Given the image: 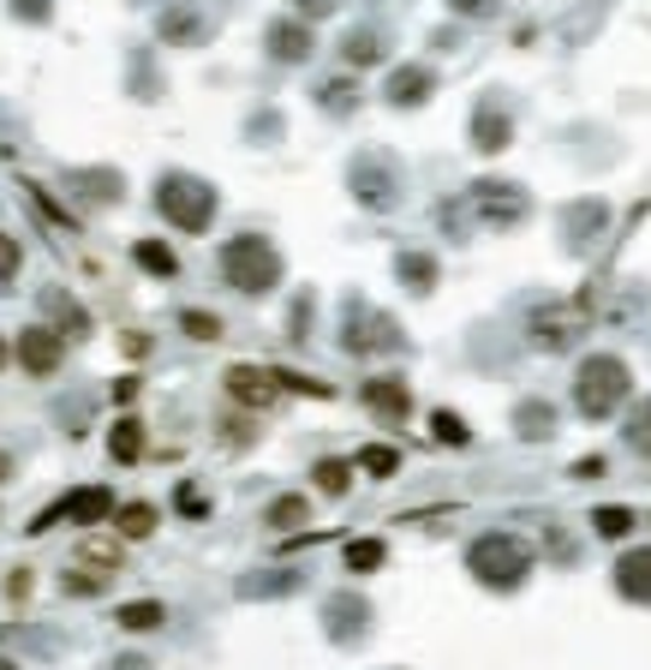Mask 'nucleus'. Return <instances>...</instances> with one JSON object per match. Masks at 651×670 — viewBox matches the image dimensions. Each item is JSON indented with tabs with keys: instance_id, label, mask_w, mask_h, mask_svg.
<instances>
[{
	"instance_id": "nucleus-11",
	"label": "nucleus",
	"mask_w": 651,
	"mask_h": 670,
	"mask_svg": "<svg viewBox=\"0 0 651 670\" xmlns=\"http://www.w3.org/2000/svg\"><path fill=\"white\" fill-rule=\"evenodd\" d=\"M365 408H371L377 420L401 425L406 413H413V389H406L401 377H371V384H365Z\"/></svg>"
},
{
	"instance_id": "nucleus-3",
	"label": "nucleus",
	"mask_w": 651,
	"mask_h": 670,
	"mask_svg": "<svg viewBox=\"0 0 651 670\" xmlns=\"http://www.w3.org/2000/svg\"><path fill=\"white\" fill-rule=\"evenodd\" d=\"M222 275L239 294H270V287H281V251L263 234H239L222 246Z\"/></svg>"
},
{
	"instance_id": "nucleus-34",
	"label": "nucleus",
	"mask_w": 651,
	"mask_h": 670,
	"mask_svg": "<svg viewBox=\"0 0 651 670\" xmlns=\"http://www.w3.org/2000/svg\"><path fill=\"white\" fill-rule=\"evenodd\" d=\"M102 587H108V575H96V568H72L67 575V592H79V599H91Z\"/></svg>"
},
{
	"instance_id": "nucleus-5",
	"label": "nucleus",
	"mask_w": 651,
	"mask_h": 670,
	"mask_svg": "<svg viewBox=\"0 0 651 670\" xmlns=\"http://www.w3.org/2000/svg\"><path fill=\"white\" fill-rule=\"evenodd\" d=\"M114 515V491L108 485H84V491H72L60 509H48V515H36V527L31 533H48L55 521H79V527H102Z\"/></svg>"
},
{
	"instance_id": "nucleus-44",
	"label": "nucleus",
	"mask_w": 651,
	"mask_h": 670,
	"mask_svg": "<svg viewBox=\"0 0 651 670\" xmlns=\"http://www.w3.org/2000/svg\"><path fill=\"white\" fill-rule=\"evenodd\" d=\"M0 670H19V665H12V659H0Z\"/></svg>"
},
{
	"instance_id": "nucleus-13",
	"label": "nucleus",
	"mask_w": 651,
	"mask_h": 670,
	"mask_svg": "<svg viewBox=\"0 0 651 670\" xmlns=\"http://www.w3.org/2000/svg\"><path fill=\"white\" fill-rule=\"evenodd\" d=\"M616 592L628 604H651V545L628 551V557L616 563Z\"/></svg>"
},
{
	"instance_id": "nucleus-15",
	"label": "nucleus",
	"mask_w": 651,
	"mask_h": 670,
	"mask_svg": "<svg viewBox=\"0 0 651 670\" xmlns=\"http://www.w3.org/2000/svg\"><path fill=\"white\" fill-rule=\"evenodd\" d=\"M508 138H514V120H508L496 103H484L478 114H472V144H478V150H490V156H496V150H508Z\"/></svg>"
},
{
	"instance_id": "nucleus-18",
	"label": "nucleus",
	"mask_w": 651,
	"mask_h": 670,
	"mask_svg": "<svg viewBox=\"0 0 651 670\" xmlns=\"http://www.w3.org/2000/svg\"><path fill=\"white\" fill-rule=\"evenodd\" d=\"M114 623H120L126 635H150V628L168 623V611H162L156 599H132V604H120V616H114Z\"/></svg>"
},
{
	"instance_id": "nucleus-10",
	"label": "nucleus",
	"mask_w": 651,
	"mask_h": 670,
	"mask_svg": "<svg viewBox=\"0 0 651 670\" xmlns=\"http://www.w3.org/2000/svg\"><path fill=\"white\" fill-rule=\"evenodd\" d=\"M263 43H270V55H275V60H287V67H299V60H311L317 36H311V24H305V19H275Z\"/></svg>"
},
{
	"instance_id": "nucleus-33",
	"label": "nucleus",
	"mask_w": 651,
	"mask_h": 670,
	"mask_svg": "<svg viewBox=\"0 0 651 670\" xmlns=\"http://www.w3.org/2000/svg\"><path fill=\"white\" fill-rule=\"evenodd\" d=\"M48 312H60V324H67V336H84V330H91V318H84V312L72 306V299H60V294H48Z\"/></svg>"
},
{
	"instance_id": "nucleus-26",
	"label": "nucleus",
	"mask_w": 651,
	"mask_h": 670,
	"mask_svg": "<svg viewBox=\"0 0 651 670\" xmlns=\"http://www.w3.org/2000/svg\"><path fill=\"white\" fill-rule=\"evenodd\" d=\"M514 425H520V437H551L556 432V408L551 401H526V408L514 413Z\"/></svg>"
},
{
	"instance_id": "nucleus-28",
	"label": "nucleus",
	"mask_w": 651,
	"mask_h": 670,
	"mask_svg": "<svg viewBox=\"0 0 651 670\" xmlns=\"http://www.w3.org/2000/svg\"><path fill=\"white\" fill-rule=\"evenodd\" d=\"M592 533H597V539H628V533H634V509H622V503L597 509V515H592Z\"/></svg>"
},
{
	"instance_id": "nucleus-19",
	"label": "nucleus",
	"mask_w": 651,
	"mask_h": 670,
	"mask_svg": "<svg viewBox=\"0 0 651 670\" xmlns=\"http://www.w3.org/2000/svg\"><path fill=\"white\" fill-rule=\"evenodd\" d=\"M156 503H126V509H114V527H120V539H150L156 533Z\"/></svg>"
},
{
	"instance_id": "nucleus-30",
	"label": "nucleus",
	"mask_w": 651,
	"mask_h": 670,
	"mask_svg": "<svg viewBox=\"0 0 651 670\" xmlns=\"http://www.w3.org/2000/svg\"><path fill=\"white\" fill-rule=\"evenodd\" d=\"M430 432H437V444H454V449H466V444H472L466 420H461V413H449V408L430 413Z\"/></svg>"
},
{
	"instance_id": "nucleus-23",
	"label": "nucleus",
	"mask_w": 651,
	"mask_h": 670,
	"mask_svg": "<svg viewBox=\"0 0 651 670\" xmlns=\"http://www.w3.org/2000/svg\"><path fill=\"white\" fill-rule=\"evenodd\" d=\"M132 258H138V270H150V275H174V270H180L174 246H162V239H138Z\"/></svg>"
},
{
	"instance_id": "nucleus-22",
	"label": "nucleus",
	"mask_w": 651,
	"mask_h": 670,
	"mask_svg": "<svg viewBox=\"0 0 651 670\" xmlns=\"http://www.w3.org/2000/svg\"><path fill=\"white\" fill-rule=\"evenodd\" d=\"M401 282H413V294H430L437 287V258H425V251H401Z\"/></svg>"
},
{
	"instance_id": "nucleus-27",
	"label": "nucleus",
	"mask_w": 651,
	"mask_h": 670,
	"mask_svg": "<svg viewBox=\"0 0 651 670\" xmlns=\"http://www.w3.org/2000/svg\"><path fill=\"white\" fill-rule=\"evenodd\" d=\"M389 563V545H382V539H353L347 545V568L353 575H371V568H382Z\"/></svg>"
},
{
	"instance_id": "nucleus-14",
	"label": "nucleus",
	"mask_w": 651,
	"mask_h": 670,
	"mask_svg": "<svg viewBox=\"0 0 651 670\" xmlns=\"http://www.w3.org/2000/svg\"><path fill=\"white\" fill-rule=\"evenodd\" d=\"M430 91H437V72H430V67H394L389 72V91H382V96H389L394 108H418Z\"/></svg>"
},
{
	"instance_id": "nucleus-17",
	"label": "nucleus",
	"mask_w": 651,
	"mask_h": 670,
	"mask_svg": "<svg viewBox=\"0 0 651 670\" xmlns=\"http://www.w3.org/2000/svg\"><path fill=\"white\" fill-rule=\"evenodd\" d=\"M329 635H335V640H353V635H365V616H371V611H365V599H353V592H341V599H329Z\"/></svg>"
},
{
	"instance_id": "nucleus-38",
	"label": "nucleus",
	"mask_w": 651,
	"mask_h": 670,
	"mask_svg": "<svg viewBox=\"0 0 651 670\" xmlns=\"http://www.w3.org/2000/svg\"><path fill=\"white\" fill-rule=\"evenodd\" d=\"M323 108H353V84H347V79L323 84Z\"/></svg>"
},
{
	"instance_id": "nucleus-29",
	"label": "nucleus",
	"mask_w": 651,
	"mask_h": 670,
	"mask_svg": "<svg viewBox=\"0 0 651 670\" xmlns=\"http://www.w3.org/2000/svg\"><path fill=\"white\" fill-rule=\"evenodd\" d=\"M263 521H270V527H305V521H311V503H305V497H275Z\"/></svg>"
},
{
	"instance_id": "nucleus-37",
	"label": "nucleus",
	"mask_w": 651,
	"mask_h": 670,
	"mask_svg": "<svg viewBox=\"0 0 651 670\" xmlns=\"http://www.w3.org/2000/svg\"><path fill=\"white\" fill-rule=\"evenodd\" d=\"M449 12H461V19H496L502 0H449Z\"/></svg>"
},
{
	"instance_id": "nucleus-9",
	"label": "nucleus",
	"mask_w": 651,
	"mask_h": 670,
	"mask_svg": "<svg viewBox=\"0 0 651 670\" xmlns=\"http://www.w3.org/2000/svg\"><path fill=\"white\" fill-rule=\"evenodd\" d=\"M227 396L239 408H270L281 389H275V372H263V365H227Z\"/></svg>"
},
{
	"instance_id": "nucleus-6",
	"label": "nucleus",
	"mask_w": 651,
	"mask_h": 670,
	"mask_svg": "<svg viewBox=\"0 0 651 670\" xmlns=\"http://www.w3.org/2000/svg\"><path fill=\"white\" fill-rule=\"evenodd\" d=\"M472 210H478L484 227H514L520 216H526V192L508 180H478L472 186Z\"/></svg>"
},
{
	"instance_id": "nucleus-24",
	"label": "nucleus",
	"mask_w": 651,
	"mask_h": 670,
	"mask_svg": "<svg viewBox=\"0 0 651 670\" xmlns=\"http://www.w3.org/2000/svg\"><path fill=\"white\" fill-rule=\"evenodd\" d=\"M341 60H347V67H377V60H382V36L377 31H353L347 43H341Z\"/></svg>"
},
{
	"instance_id": "nucleus-1",
	"label": "nucleus",
	"mask_w": 651,
	"mask_h": 670,
	"mask_svg": "<svg viewBox=\"0 0 651 670\" xmlns=\"http://www.w3.org/2000/svg\"><path fill=\"white\" fill-rule=\"evenodd\" d=\"M466 568L478 575V587H490V592H514L520 580L532 575V545H526L520 533H484V539H472Z\"/></svg>"
},
{
	"instance_id": "nucleus-7",
	"label": "nucleus",
	"mask_w": 651,
	"mask_h": 670,
	"mask_svg": "<svg viewBox=\"0 0 651 670\" xmlns=\"http://www.w3.org/2000/svg\"><path fill=\"white\" fill-rule=\"evenodd\" d=\"M60 360H67V336L48 330V324H31V330L19 336V365L31 377H55Z\"/></svg>"
},
{
	"instance_id": "nucleus-31",
	"label": "nucleus",
	"mask_w": 651,
	"mask_h": 670,
	"mask_svg": "<svg viewBox=\"0 0 651 670\" xmlns=\"http://www.w3.org/2000/svg\"><path fill=\"white\" fill-rule=\"evenodd\" d=\"M180 330L191 341H222V318L215 312H180Z\"/></svg>"
},
{
	"instance_id": "nucleus-25",
	"label": "nucleus",
	"mask_w": 651,
	"mask_h": 670,
	"mask_svg": "<svg viewBox=\"0 0 651 670\" xmlns=\"http://www.w3.org/2000/svg\"><path fill=\"white\" fill-rule=\"evenodd\" d=\"M317 491H323V497H347V485H353V461H335V455H329V461H317Z\"/></svg>"
},
{
	"instance_id": "nucleus-39",
	"label": "nucleus",
	"mask_w": 651,
	"mask_h": 670,
	"mask_svg": "<svg viewBox=\"0 0 651 670\" xmlns=\"http://www.w3.org/2000/svg\"><path fill=\"white\" fill-rule=\"evenodd\" d=\"M180 509L186 515H210V497H203V491H191V485H180Z\"/></svg>"
},
{
	"instance_id": "nucleus-45",
	"label": "nucleus",
	"mask_w": 651,
	"mask_h": 670,
	"mask_svg": "<svg viewBox=\"0 0 651 670\" xmlns=\"http://www.w3.org/2000/svg\"><path fill=\"white\" fill-rule=\"evenodd\" d=\"M0 365H7V341H0Z\"/></svg>"
},
{
	"instance_id": "nucleus-21",
	"label": "nucleus",
	"mask_w": 651,
	"mask_h": 670,
	"mask_svg": "<svg viewBox=\"0 0 651 670\" xmlns=\"http://www.w3.org/2000/svg\"><path fill=\"white\" fill-rule=\"evenodd\" d=\"M108 455H114V461H138V455H144V425H138V420H114Z\"/></svg>"
},
{
	"instance_id": "nucleus-2",
	"label": "nucleus",
	"mask_w": 651,
	"mask_h": 670,
	"mask_svg": "<svg viewBox=\"0 0 651 670\" xmlns=\"http://www.w3.org/2000/svg\"><path fill=\"white\" fill-rule=\"evenodd\" d=\"M628 389H634L628 360H616V353H592V360L580 365V377H573V408H580L585 420H609V413L628 401Z\"/></svg>"
},
{
	"instance_id": "nucleus-36",
	"label": "nucleus",
	"mask_w": 651,
	"mask_h": 670,
	"mask_svg": "<svg viewBox=\"0 0 651 670\" xmlns=\"http://www.w3.org/2000/svg\"><path fill=\"white\" fill-rule=\"evenodd\" d=\"M19 263H24V246L12 234H0V282H12V275H19Z\"/></svg>"
},
{
	"instance_id": "nucleus-32",
	"label": "nucleus",
	"mask_w": 651,
	"mask_h": 670,
	"mask_svg": "<svg viewBox=\"0 0 651 670\" xmlns=\"http://www.w3.org/2000/svg\"><path fill=\"white\" fill-rule=\"evenodd\" d=\"M359 467H365V473H377V479H389L394 467H401V455H394L389 444H371V449H359Z\"/></svg>"
},
{
	"instance_id": "nucleus-40",
	"label": "nucleus",
	"mask_w": 651,
	"mask_h": 670,
	"mask_svg": "<svg viewBox=\"0 0 651 670\" xmlns=\"http://www.w3.org/2000/svg\"><path fill=\"white\" fill-rule=\"evenodd\" d=\"M12 12H19V19H31V24H43L48 19V0H12Z\"/></svg>"
},
{
	"instance_id": "nucleus-43",
	"label": "nucleus",
	"mask_w": 651,
	"mask_h": 670,
	"mask_svg": "<svg viewBox=\"0 0 651 670\" xmlns=\"http://www.w3.org/2000/svg\"><path fill=\"white\" fill-rule=\"evenodd\" d=\"M7 479H12V455L0 449V485H7Z\"/></svg>"
},
{
	"instance_id": "nucleus-12",
	"label": "nucleus",
	"mask_w": 651,
	"mask_h": 670,
	"mask_svg": "<svg viewBox=\"0 0 651 670\" xmlns=\"http://www.w3.org/2000/svg\"><path fill=\"white\" fill-rule=\"evenodd\" d=\"M580 324H585V306H556V312H538V318H532V341H538V348H568L573 336H580Z\"/></svg>"
},
{
	"instance_id": "nucleus-42",
	"label": "nucleus",
	"mask_w": 651,
	"mask_h": 670,
	"mask_svg": "<svg viewBox=\"0 0 651 670\" xmlns=\"http://www.w3.org/2000/svg\"><path fill=\"white\" fill-rule=\"evenodd\" d=\"M573 473H580V479H604V455H585V461L573 467Z\"/></svg>"
},
{
	"instance_id": "nucleus-16",
	"label": "nucleus",
	"mask_w": 651,
	"mask_h": 670,
	"mask_svg": "<svg viewBox=\"0 0 651 670\" xmlns=\"http://www.w3.org/2000/svg\"><path fill=\"white\" fill-rule=\"evenodd\" d=\"M353 192H359L371 210H389L394 204V174L377 168V162H359V168H353Z\"/></svg>"
},
{
	"instance_id": "nucleus-35",
	"label": "nucleus",
	"mask_w": 651,
	"mask_h": 670,
	"mask_svg": "<svg viewBox=\"0 0 651 670\" xmlns=\"http://www.w3.org/2000/svg\"><path fill=\"white\" fill-rule=\"evenodd\" d=\"M628 444L651 455V401H646V408H634V420H628Z\"/></svg>"
},
{
	"instance_id": "nucleus-20",
	"label": "nucleus",
	"mask_w": 651,
	"mask_h": 670,
	"mask_svg": "<svg viewBox=\"0 0 651 670\" xmlns=\"http://www.w3.org/2000/svg\"><path fill=\"white\" fill-rule=\"evenodd\" d=\"M203 36V19L191 7H168L162 12V43H198Z\"/></svg>"
},
{
	"instance_id": "nucleus-8",
	"label": "nucleus",
	"mask_w": 651,
	"mask_h": 670,
	"mask_svg": "<svg viewBox=\"0 0 651 670\" xmlns=\"http://www.w3.org/2000/svg\"><path fill=\"white\" fill-rule=\"evenodd\" d=\"M394 341H401L394 318H382V312H365V306L347 312V353H389Z\"/></svg>"
},
{
	"instance_id": "nucleus-41",
	"label": "nucleus",
	"mask_w": 651,
	"mask_h": 670,
	"mask_svg": "<svg viewBox=\"0 0 651 670\" xmlns=\"http://www.w3.org/2000/svg\"><path fill=\"white\" fill-rule=\"evenodd\" d=\"M293 7H299L305 19H323V12H335V0H293Z\"/></svg>"
},
{
	"instance_id": "nucleus-4",
	"label": "nucleus",
	"mask_w": 651,
	"mask_h": 670,
	"mask_svg": "<svg viewBox=\"0 0 651 670\" xmlns=\"http://www.w3.org/2000/svg\"><path fill=\"white\" fill-rule=\"evenodd\" d=\"M156 210L180 227V234H203V227L215 222V186L198 180V174H162Z\"/></svg>"
}]
</instances>
